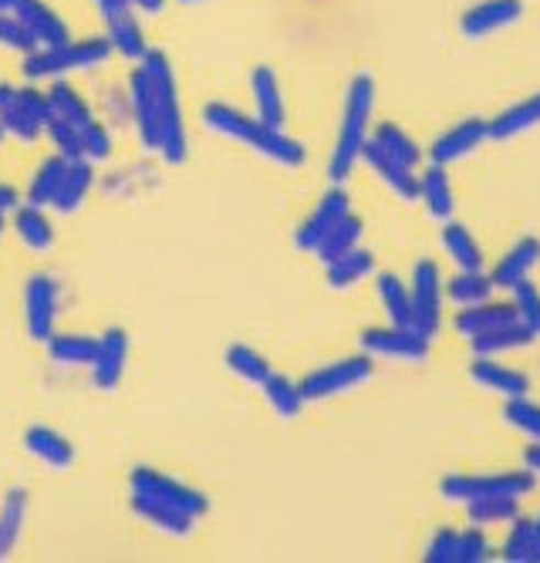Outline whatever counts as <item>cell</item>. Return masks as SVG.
<instances>
[{
  "instance_id": "6da1fadb",
  "label": "cell",
  "mask_w": 540,
  "mask_h": 563,
  "mask_svg": "<svg viewBox=\"0 0 540 563\" xmlns=\"http://www.w3.org/2000/svg\"><path fill=\"white\" fill-rule=\"evenodd\" d=\"M203 122L210 132L233 139V142H243L247 148L261 152L264 159H271L284 169H298L308 159V148L298 139H290L284 129L261 122L257 115H247V112L227 106V101H210V106L203 109Z\"/></svg>"
},
{
  "instance_id": "7a4b0ae2",
  "label": "cell",
  "mask_w": 540,
  "mask_h": 563,
  "mask_svg": "<svg viewBox=\"0 0 540 563\" xmlns=\"http://www.w3.org/2000/svg\"><path fill=\"white\" fill-rule=\"evenodd\" d=\"M372 112H375V78L355 75L345 91V112H341L338 139L328 159V179L334 186L345 183L362 163V148L372 139Z\"/></svg>"
},
{
  "instance_id": "3957f363",
  "label": "cell",
  "mask_w": 540,
  "mask_h": 563,
  "mask_svg": "<svg viewBox=\"0 0 540 563\" xmlns=\"http://www.w3.org/2000/svg\"><path fill=\"white\" fill-rule=\"evenodd\" d=\"M142 65L150 68L153 85H156V109H159V152L163 159L179 166L186 163V125H183V106H179V88H176V75L173 65L163 51H150L142 58Z\"/></svg>"
},
{
  "instance_id": "277c9868",
  "label": "cell",
  "mask_w": 540,
  "mask_h": 563,
  "mask_svg": "<svg viewBox=\"0 0 540 563\" xmlns=\"http://www.w3.org/2000/svg\"><path fill=\"white\" fill-rule=\"evenodd\" d=\"M537 486V476L530 470H520V473H480V476H463V473H453L439 483V493L450 503H473V499H486V496H517L524 499L527 493H533Z\"/></svg>"
},
{
  "instance_id": "5b68a950",
  "label": "cell",
  "mask_w": 540,
  "mask_h": 563,
  "mask_svg": "<svg viewBox=\"0 0 540 563\" xmlns=\"http://www.w3.org/2000/svg\"><path fill=\"white\" fill-rule=\"evenodd\" d=\"M375 372V357L372 354H352V357H341V362H331L311 375H305L298 382L305 401H324V398H334V395H345L359 385H365Z\"/></svg>"
},
{
  "instance_id": "8992f818",
  "label": "cell",
  "mask_w": 540,
  "mask_h": 563,
  "mask_svg": "<svg viewBox=\"0 0 540 563\" xmlns=\"http://www.w3.org/2000/svg\"><path fill=\"white\" fill-rule=\"evenodd\" d=\"M112 55L109 41H78V44H58V47H44L31 51V58L24 65L27 78H47V75H62V71H78V68H95Z\"/></svg>"
},
{
  "instance_id": "52a82bcc",
  "label": "cell",
  "mask_w": 540,
  "mask_h": 563,
  "mask_svg": "<svg viewBox=\"0 0 540 563\" xmlns=\"http://www.w3.org/2000/svg\"><path fill=\"white\" fill-rule=\"evenodd\" d=\"M412 328L426 338H436L443 328V271L436 261H419L412 267Z\"/></svg>"
},
{
  "instance_id": "ba28073f",
  "label": "cell",
  "mask_w": 540,
  "mask_h": 563,
  "mask_svg": "<svg viewBox=\"0 0 540 563\" xmlns=\"http://www.w3.org/2000/svg\"><path fill=\"white\" fill-rule=\"evenodd\" d=\"M362 351L372 357H388V362H426L429 351H432V338L419 334L416 328H399V324H388V328H368L362 334Z\"/></svg>"
},
{
  "instance_id": "9c48e42d",
  "label": "cell",
  "mask_w": 540,
  "mask_h": 563,
  "mask_svg": "<svg viewBox=\"0 0 540 563\" xmlns=\"http://www.w3.org/2000/svg\"><path fill=\"white\" fill-rule=\"evenodd\" d=\"M132 493L169 503V506L183 509V514H189L196 520H200L210 509V499L200 489H192V486H186L179 479H169L166 473H156V470H135L132 473Z\"/></svg>"
},
{
  "instance_id": "30bf717a",
  "label": "cell",
  "mask_w": 540,
  "mask_h": 563,
  "mask_svg": "<svg viewBox=\"0 0 540 563\" xmlns=\"http://www.w3.org/2000/svg\"><path fill=\"white\" fill-rule=\"evenodd\" d=\"M345 213H352V199H349L345 186H331L321 196L318 207L311 210V217L298 227V233H294V246L305 250V253H315L318 243L334 230V223L345 217Z\"/></svg>"
},
{
  "instance_id": "8fae6325",
  "label": "cell",
  "mask_w": 540,
  "mask_h": 563,
  "mask_svg": "<svg viewBox=\"0 0 540 563\" xmlns=\"http://www.w3.org/2000/svg\"><path fill=\"white\" fill-rule=\"evenodd\" d=\"M483 142H489L486 139V119L470 115V119L456 122L453 129H447L443 135H439L429 145V163H436V166H453V163L466 159L470 152H476Z\"/></svg>"
},
{
  "instance_id": "7c38bea8",
  "label": "cell",
  "mask_w": 540,
  "mask_h": 563,
  "mask_svg": "<svg viewBox=\"0 0 540 563\" xmlns=\"http://www.w3.org/2000/svg\"><path fill=\"white\" fill-rule=\"evenodd\" d=\"M98 4H102L106 24H109V44L119 51V55H125L132 62H142L150 55V44H145V34L125 0H98Z\"/></svg>"
},
{
  "instance_id": "4fadbf2b",
  "label": "cell",
  "mask_w": 540,
  "mask_h": 563,
  "mask_svg": "<svg viewBox=\"0 0 540 563\" xmlns=\"http://www.w3.org/2000/svg\"><path fill=\"white\" fill-rule=\"evenodd\" d=\"M524 18V0H480L460 18V31L473 41L497 34Z\"/></svg>"
},
{
  "instance_id": "5bb4252c",
  "label": "cell",
  "mask_w": 540,
  "mask_h": 563,
  "mask_svg": "<svg viewBox=\"0 0 540 563\" xmlns=\"http://www.w3.org/2000/svg\"><path fill=\"white\" fill-rule=\"evenodd\" d=\"M362 163L378 176L382 186H388L399 199H406V202H416L419 199V176H416V169L406 166V163H399V159H392L388 152H382L372 139L362 148Z\"/></svg>"
},
{
  "instance_id": "9a60e30c",
  "label": "cell",
  "mask_w": 540,
  "mask_h": 563,
  "mask_svg": "<svg viewBox=\"0 0 540 563\" xmlns=\"http://www.w3.org/2000/svg\"><path fill=\"white\" fill-rule=\"evenodd\" d=\"M132 112L139 135L150 148H159V109H156V85L145 65L132 71Z\"/></svg>"
},
{
  "instance_id": "2e32d148",
  "label": "cell",
  "mask_w": 540,
  "mask_h": 563,
  "mask_svg": "<svg viewBox=\"0 0 540 563\" xmlns=\"http://www.w3.org/2000/svg\"><path fill=\"white\" fill-rule=\"evenodd\" d=\"M470 378L486 388V391H494L500 398H524L530 395V378L517 368H507L500 365L497 357H476L473 354V365H470Z\"/></svg>"
},
{
  "instance_id": "e0dca14e",
  "label": "cell",
  "mask_w": 540,
  "mask_h": 563,
  "mask_svg": "<svg viewBox=\"0 0 540 563\" xmlns=\"http://www.w3.org/2000/svg\"><path fill=\"white\" fill-rule=\"evenodd\" d=\"M540 264V240L537 236H520L504 257L497 261V267L489 271V280H494L497 290H510L514 284L527 280L533 274V267Z\"/></svg>"
},
{
  "instance_id": "ac0fdd59",
  "label": "cell",
  "mask_w": 540,
  "mask_h": 563,
  "mask_svg": "<svg viewBox=\"0 0 540 563\" xmlns=\"http://www.w3.org/2000/svg\"><path fill=\"white\" fill-rule=\"evenodd\" d=\"M540 125V91L527 95L517 106L504 109L497 119L486 122V139L489 142H507V139H517L524 132H533Z\"/></svg>"
},
{
  "instance_id": "d6986e66",
  "label": "cell",
  "mask_w": 540,
  "mask_h": 563,
  "mask_svg": "<svg viewBox=\"0 0 540 563\" xmlns=\"http://www.w3.org/2000/svg\"><path fill=\"white\" fill-rule=\"evenodd\" d=\"M517 321V311L510 300H483V303H473V307H460V314L453 321V328L463 334V338H476L483 331H494L500 324H510Z\"/></svg>"
},
{
  "instance_id": "ffe728a7",
  "label": "cell",
  "mask_w": 540,
  "mask_h": 563,
  "mask_svg": "<svg viewBox=\"0 0 540 563\" xmlns=\"http://www.w3.org/2000/svg\"><path fill=\"white\" fill-rule=\"evenodd\" d=\"M419 202H426V213L432 220L439 223L453 220L456 199H453V183H450L447 166H436V163L426 166V173L419 176Z\"/></svg>"
},
{
  "instance_id": "44dd1931",
  "label": "cell",
  "mask_w": 540,
  "mask_h": 563,
  "mask_svg": "<svg viewBox=\"0 0 540 563\" xmlns=\"http://www.w3.org/2000/svg\"><path fill=\"white\" fill-rule=\"evenodd\" d=\"M251 95H254V112L261 122L274 125V129H284L287 122V109H284V91H280V81L274 75V68L261 65L254 68L251 75Z\"/></svg>"
},
{
  "instance_id": "7402d4cb",
  "label": "cell",
  "mask_w": 540,
  "mask_h": 563,
  "mask_svg": "<svg viewBox=\"0 0 540 563\" xmlns=\"http://www.w3.org/2000/svg\"><path fill=\"white\" fill-rule=\"evenodd\" d=\"M537 341V334L530 328H524L520 321H510V324H500L494 331H483L476 338H470V351L476 357H500L507 351H520V347H530Z\"/></svg>"
},
{
  "instance_id": "603a6c76",
  "label": "cell",
  "mask_w": 540,
  "mask_h": 563,
  "mask_svg": "<svg viewBox=\"0 0 540 563\" xmlns=\"http://www.w3.org/2000/svg\"><path fill=\"white\" fill-rule=\"evenodd\" d=\"M132 509H135L139 520H145V523L163 530V533H173V537H189L192 533V523H196V517L183 514V509H176L169 503L150 499V496H135L132 499Z\"/></svg>"
},
{
  "instance_id": "cb8c5ba5",
  "label": "cell",
  "mask_w": 540,
  "mask_h": 563,
  "mask_svg": "<svg viewBox=\"0 0 540 563\" xmlns=\"http://www.w3.org/2000/svg\"><path fill=\"white\" fill-rule=\"evenodd\" d=\"M375 274V253L365 250V246H355L349 250L345 257H338L324 267V277H328V287L334 290H349L355 284H362L365 277Z\"/></svg>"
},
{
  "instance_id": "d4e9b609",
  "label": "cell",
  "mask_w": 540,
  "mask_h": 563,
  "mask_svg": "<svg viewBox=\"0 0 540 563\" xmlns=\"http://www.w3.org/2000/svg\"><path fill=\"white\" fill-rule=\"evenodd\" d=\"M14 14L27 24V31L37 37V44H44V47L68 44V27H65V21L52 8L37 4V0H24V4Z\"/></svg>"
},
{
  "instance_id": "484cf974",
  "label": "cell",
  "mask_w": 540,
  "mask_h": 563,
  "mask_svg": "<svg viewBox=\"0 0 540 563\" xmlns=\"http://www.w3.org/2000/svg\"><path fill=\"white\" fill-rule=\"evenodd\" d=\"M125 334L122 331H109L102 341H98V351H95V385L98 388H115L119 378H122V368H125Z\"/></svg>"
},
{
  "instance_id": "4316f807",
  "label": "cell",
  "mask_w": 540,
  "mask_h": 563,
  "mask_svg": "<svg viewBox=\"0 0 540 563\" xmlns=\"http://www.w3.org/2000/svg\"><path fill=\"white\" fill-rule=\"evenodd\" d=\"M55 324V287L47 277H34L27 287V328L34 338H52Z\"/></svg>"
},
{
  "instance_id": "83f0119b",
  "label": "cell",
  "mask_w": 540,
  "mask_h": 563,
  "mask_svg": "<svg viewBox=\"0 0 540 563\" xmlns=\"http://www.w3.org/2000/svg\"><path fill=\"white\" fill-rule=\"evenodd\" d=\"M362 233H365V223H362V217H355V213H345L338 223H334V230L318 243V250H315V257L328 267L331 261H338V257H345L349 250H355V246H362Z\"/></svg>"
},
{
  "instance_id": "f1b7e54d",
  "label": "cell",
  "mask_w": 540,
  "mask_h": 563,
  "mask_svg": "<svg viewBox=\"0 0 540 563\" xmlns=\"http://www.w3.org/2000/svg\"><path fill=\"white\" fill-rule=\"evenodd\" d=\"M443 246H447L450 261H453L460 271H483L486 257H483V250H480L476 236H473L463 223H456V220H447V223H443Z\"/></svg>"
},
{
  "instance_id": "f546056e",
  "label": "cell",
  "mask_w": 540,
  "mask_h": 563,
  "mask_svg": "<svg viewBox=\"0 0 540 563\" xmlns=\"http://www.w3.org/2000/svg\"><path fill=\"white\" fill-rule=\"evenodd\" d=\"M378 300L382 311L388 314V324L399 328H412V297H409V284H403V277L396 274H378Z\"/></svg>"
},
{
  "instance_id": "4dcf8cb0",
  "label": "cell",
  "mask_w": 540,
  "mask_h": 563,
  "mask_svg": "<svg viewBox=\"0 0 540 563\" xmlns=\"http://www.w3.org/2000/svg\"><path fill=\"white\" fill-rule=\"evenodd\" d=\"M372 142L382 148V152H388L392 159H399V163H406V166H419L422 163V148H419V142L403 129V125H396V122H378L375 129H372Z\"/></svg>"
},
{
  "instance_id": "1f68e13d",
  "label": "cell",
  "mask_w": 540,
  "mask_h": 563,
  "mask_svg": "<svg viewBox=\"0 0 540 563\" xmlns=\"http://www.w3.org/2000/svg\"><path fill=\"white\" fill-rule=\"evenodd\" d=\"M223 365L240 378V382H247V385H264L267 378H271V362L261 354V351H254L251 344H230L227 347V354H223Z\"/></svg>"
},
{
  "instance_id": "d6a6232c",
  "label": "cell",
  "mask_w": 540,
  "mask_h": 563,
  "mask_svg": "<svg viewBox=\"0 0 540 563\" xmlns=\"http://www.w3.org/2000/svg\"><path fill=\"white\" fill-rule=\"evenodd\" d=\"M261 388H264L267 405L274 408V416H277V419L290 422V419H298V416L305 412V405H308V401H305L298 382H290L287 375H274V372H271V378H267Z\"/></svg>"
},
{
  "instance_id": "836d02e7",
  "label": "cell",
  "mask_w": 540,
  "mask_h": 563,
  "mask_svg": "<svg viewBox=\"0 0 540 563\" xmlns=\"http://www.w3.org/2000/svg\"><path fill=\"white\" fill-rule=\"evenodd\" d=\"M466 517L473 527H497V523H514L520 517V499L517 496H486L466 503Z\"/></svg>"
},
{
  "instance_id": "e575fe53",
  "label": "cell",
  "mask_w": 540,
  "mask_h": 563,
  "mask_svg": "<svg viewBox=\"0 0 540 563\" xmlns=\"http://www.w3.org/2000/svg\"><path fill=\"white\" fill-rule=\"evenodd\" d=\"M494 280L483 271H460L450 284H447V297L456 303V307H473V303H483L494 297Z\"/></svg>"
},
{
  "instance_id": "d590c367",
  "label": "cell",
  "mask_w": 540,
  "mask_h": 563,
  "mask_svg": "<svg viewBox=\"0 0 540 563\" xmlns=\"http://www.w3.org/2000/svg\"><path fill=\"white\" fill-rule=\"evenodd\" d=\"M27 449H31L37 459H44L47 466H55V470L71 466V459H75L68 439H62V435L52 432V429H31V432H27Z\"/></svg>"
},
{
  "instance_id": "8d00e7d4",
  "label": "cell",
  "mask_w": 540,
  "mask_h": 563,
  "mask_svg": "<svg viewBox=\"0 0 540 563\" xmlns=\"http://www.w3.org/2000/svg\"><path fill=\"white\" fill-rule=\"evenodd\" d=\"M88 189H91V166L81 163V159H75V163H68V173H65V179H62V186H58V192H55L52 202H55L62 213H68V210H75L78 202L85 199Z\"/></svg>"
},
{
  "instance_id": "74e56055",
  "label": "cell",
  "mask_w": 540,
  "mask_h": 563,
  "mask_svg": "<svg viewBox=\"0 0 540 563\" xmlns=\"http://www.w3.org/2000/svg\"><path fill=\"white\" fill-rule=\"evenodd\" d=\"M47 106H52V115H58V119L71 122L75 129H85V125H91V122H95V119H91V112H88V106H85V101H81L68 85H55V88H52V95H47Z\"/></svg>"
},
{
  "instance_id": "f35d334b",
  "label": "cell",
  "mask_w": 540,
  "mask_h": 563,
  "mask_svg": "<svg viewBox=\"0 0 540 563\" xmlns=\"http://www.w3.org/2000/svg\"><path fill=\"white\" fill-rule=\"evenodd\" d=\"M510 303L517 311V321L540 338V290H537V284L530 277L510 287Z\"/></svg>"
},
{
  "instance_id": "ab89813d",
  "label": "cell",
  "mask_w": 540,
  "mask_h": 563,
  "mask_svg": "<svg viewBox=\"0 0 540 563\" xmlns=\"http://www.w3.org/2000/svg\"><path fill=\"white\" fill-rule=\"evenodd\" d=\"M95 351H98V341L81 338V334L52 338V357H55V362H62V365H91Z\"/></svg>"
},
{
  "instance_id": "60d3db41",
  "label": "cell",
  "mask_w": 540,
  "mask_h": 563,
  "mask_svg": "<svg viewBox=\"0 0 540 563\" xmlns=\"http://www.w3.org/2000/svg\"><path fill=\"white\" fill-rule=\"evenodd\" d=\"M504 419L510 429L524 432L527 439L540 442V405H533L527 395L524 398H507L504 405Z\"/></svg>"
},
{
  "instance_id": "b9f144b4",
  "label": "cell",
  "mask_w": 540,
  "mask_h": 563,
  "mask_svg": "<svg viewBox=\"0 0 540 563\" xmlns=\"http://www.w3.org/2000/svg\"><path fill=\"white\" fill-rule=\"evenodd\" d=\"M65 173H68V159L65 156L62 159H47L41 166V173L34 176V183H31V207H44V202H52L58 186H62V179H65Z\"/></svg>"
},
{
  "instance_id": "7bdbcfd3",
  "label": "cell",
  "mask_w": 540,
  "mask_h": 563,
  "mask_svg": "<svg viewBox=\"0 0 540 563\" xmlns=\"http://www.w3.org/2000/svg\"><path fill=\"white\" fill-rule=\"evenodd\" d=\"M18 233L27 246L34 250H44V246H52L55 233H52V223L44 220L41 207H24L18 210Z\"/></svg>"
},
{
  "instance_id": "ee69618b",
  "label": "cell",
  "mask_w": 540,
  "mask_h": 563,
  "mask_svg": "<svg viewBox=\"0 0 540 563\" xmlns=\"http://www.w3.org/2000/svg\"><path fill=\"white\" fill-rule=\"evenodd\" d=\"M21 520H24V493L14 489L4 503V514H0V553H8L21 533Z\"/></svg>"
},
{
  "instance_id": "f6af8a7d",
  "label": "cell",
  "mask_w": 540,
  "mask_h": 563,
  "mask_svg": "<svg viewBox=\"0 0 540 563\" xmlns=\"http://www.w3.org/2000/svg\"><path fill=\"white\" fill-rule=\"evenodd\" d=\"M494 556V547H489L483 527H470L460 533V543H456V563H483Z\"/></svg>"
},
{
  "instance_id": "bcb514c9",
  "label": "cell",
  "mask_w": 540,
  "mask_h": 563,
  "mask_svg": "<svg viewBox=\"0 0 540 563\" xmlns=\"http://www.w3.org/2000/svg\"><path fill=\"white\" fill-rule=\"evenodd\" d=\"M530 533H533V520H524V517H517V520H514V527H510V533H507V540H504V550H500V556H504L507 563H527Z\"/></svg>"
},
{
  "instance_id": "7dc6e473",
  "label": "cell",
  "mask_w": 540,
  "mask_h": 563,
  "mask_svg": "<svg viewBox=\"0 0 540 563\" xmlns=\"http://www.w3.org/2000/svg\"><path fill=\"white\" fill-rule=\"evenodd\" d=\"M0 44L18 47V51H37V37L27 31V24L18 14H0Z\"/></svg>"
},
{
  "instance_id": "c3c4849f",
  "label": "cell",
  "mask_w": 540,
  "mask_h": 563,
  "mask_svg": "<svg viewBox=\"0 0 540 563\" xmlns=\"http://www.w3.org/2000/svg\"><path fill=\"white\" fill-rule=\"evenodd\" d=\"M456 543H460V530L443 527V530H439V533L429 540L422 560H426V563H456Z\"/></svg>"
},
{
  "instance_id": "681fc988",
  "label": "cell",
  "mask_w": 540,
  "mask_h": 563,
  "mask_svg": "<svg viewBox=\"0 0 540 563\" xmlns=\"http://www.w3.org/2000/svg\"><path fill=\"white\" fill-rule=\"evenodd\" d=\"M109 148H112L109 132H106L102 125H98V122H91V125L81 129V156H85V159H106V156H109Z\"/></svg>"
},
{
  "instance_id": "f907efd6",
  "label": "cell",
  "mask_w": 540,
  "mask_h": 563,
  "mask_svg": "<svg viewBox=\"0 0 540 563\" xmlns=\"http://www.w3.org/2000/svg\"><path fill=\"white\" fill-rule=\"evenodd\" d=\"M524 470H530L533 476H540V442L524 449Z\"/></svg>"
},
{
  "instance_id": "816d5d0a",
  "label": "cell",
  "mask_w": 540,
  "mask_h": 563,
  "mask_svg": "<svg viewBox=\"0 0 540 563\" xmlns=\"http://www.w3.org/2000/svg\"><path fill=\"white\" fill-rule=\"evenodd\" d=\"M132 11H142V14H159L166 8V0H125Z\"/></svg>"
},
{
  "instance_id": "f5cc1de1",
  "label": "cell",
  "mask_w": 540,
  "mask_h": 563,
  "mask_svg": "<svg viewBox=\"0 0 540 563\" xmlns=\"http://www.w3.org/2000/svg\"><path fill=\"white\" fill-rule=\"evenodd\" d=\"M527 563H540V517L533 520V533H530V550H527Z\"/></svg>"
},
{
  "instance_id": "db71d44e",
  "label": "cell",
  "mask_w": 540,
  "mask_h": 563,
  "mask_svg": "<svg viewBox=\"0 0 540 563\" xmlns=\"http://www.w3.org/2000/svg\"><path fill=\"white\" fill-rule=\"evenodd\" d=\"M18 207V192L11 186H0V213H8Z\"/></svg>"
},
{
  "instance_id": "11a10c76",
  "label": "cell",
  "mask_w": 540,
  "mask_h": 563,
  "mask_svg": "<svg viewBox=\"0 0 540 563\" xmlns=\"http://www.w3.org/2000/svg\"><path fill=\"white\" fill-rule=\"evenodd\" d=\"M21 4H24V0H0V14H14Z\"/></svg>"
},
{
  "instance_id": "9f6ffc18",
  "label": "cell",
  "mask_w": 540,
  "mask_h": 563,
  "mask_svg": "<svg viewBox=\"0 0 540 563\" xmlns=\"http://www.w3.org/2000/svg\"><path fill=\"white\" fill-rule=\"evenodd\" d=\"M11 98H14V91H11V88H4V85H0V112H4V109L11 106Z\"/></svg>"
},
{
  "instance_id": "6f0895ef",
  "label": "cell",
  "mask_w": 540,
  "mask_h": 563,
  "mask_svg": "<svg viewBox=\"0 0 540 563\" xmlns=\"http://www.w3.org/2000/svg\"><path fill=\"white\" fill-rule=\"evenodd\" d=\"M183 4H203V0H183Z\"/></svg>"
},
{
  "instance_id": "680465c9",
  "label": "cell",
  "mask_w": 540,
  "mask_h": 563,
  "mask_svg": "<svg viewBox=\"0 0 540 563\" xmlns=\"http://www.w3.org/2000/svg\"><path fill=\"white\" fill-rule=\"evenodd\" d=\"M0 135H4V129H0Z\"/></svg>"
},
{
  "instance_id": "91938a15",
  "label": "cell",
  "mask_w": 540,
  "mask_h": 563,
  "mask_svg": "<svg viewBox=\"0 0 540 563\" xmlns=\"http://www.w3.org/2000/svg\"><path fill=\"white\" fill-rule=\"evenodd\" d=\"M0 227H4V223H0Z\"/></svg>"
}]
</instances>
